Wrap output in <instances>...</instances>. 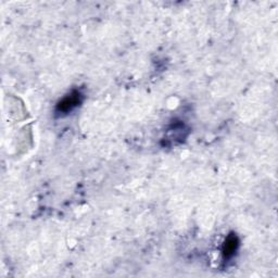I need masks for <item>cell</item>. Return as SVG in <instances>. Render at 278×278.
<instances>
[{"label": "cell", "mask_w": 278, "mask_h": 278, "mask_svg": "<svg viewBox=\"0 0 278 278\" xmlns=\"http://www.w3.org/2000/svg\"><path fill=\"white\" fill-rule=\"evenodd\" d=\"M82 95L80 91H73L64 97L57 105V111L60 113H68L81 103Z\"/></svg>", "instance_id": "obj_1"}, {"label": "cell", "mask_w": 278, "mask_h": 278, "mask_svg": "<svg viewBox=\"0 0 278 278\" xmlns=\"http://www.w3.org/2000/svg\"><path fill=\"white\" fill-rule=\"evenodd\" d=\"M239 247V239L236 236V234L228 235L225 239L222 252L225 258H231L235 255L237 249Z\"/></svg>", "instance_id": "obj_2"}]
</instances>
